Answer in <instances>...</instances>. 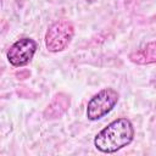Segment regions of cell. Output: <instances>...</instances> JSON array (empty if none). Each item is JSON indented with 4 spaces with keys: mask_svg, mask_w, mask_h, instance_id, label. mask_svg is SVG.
<instances>
[{
    "mask_svg": "<svg viewBox=\"0 0 156 156\" xmlns=\"http://www.w3.org/2000/svg\"><path fill=\"white\" fill-rule=\"evenodd\" d=\"M134 136V128L128 118H118L107 124L94 139L98 150L112 154L130 144Z\"/></svg>",
    "mask_w": 156,
    "mask_h": 156,
    "instance_id": "1",
    "label": "cell"
},
{
    "mask_svg": "<svg viewBox=\"0 0 156 156\" xmlns=\"http://www.w3.org/2000/svg\"><path fill=\"white\" fill-rule=\"evenodd\" d=\"M118 93L112 88H105L95 94L87 106V117L90 121H96L107 115L118 101Z\"/></svg>",
    "mask_w": 156,
    "mask_h": 156,
    "instance_id": "3",
    "label": "cell"
},
{
    "mask_svg": "<svg viewBox=\"0 0 156 156\" xmlns=\"http://www.w3.org/2000/svg\"><path fill=\"white\" fill-rule=\"evenodd\" d=\"M69 96L65 93H58L54 96L52 101L48 105V107L44 111V117L46 119H54L60 116H62L67 108L69 107Z\"/></svg>",
    "mask_w": 156,
    "mask_h": 156,
    "instance_id": "5",
    "label": "cell"
},
{
    "mask_svg": "<svg viewBox=\"0 0 156 156\" xmlns=\"http://www.w3.org/2000/svg\"><path fill=\"white\" fill-rule=\"evenodd\" d=\"M129 60L136 65L156 63V40L147 43L129 55Z\"/></svg>",
    "mask_w": 156,
    "mask_h": 156,
    "instance_id": "6",
    "label": "cell"
},
{
    "mask_svg": "<svg viewBox=\"0 0 156 156\" xmlns=\"http://www.w3.org/2000/svg\"><path fill=\"white\" fill-rule=\"evenodd\" d=\"M73 34V23L68 20H58L48 28L45 34V45L51 52L62 51L71 43Z\"/></svg>",
    "mask_w": 156,
    "mask_h": 156,
    "instance_id": "2",
    "label": "cell"
},
{
    "mask_svg": "<svg viewBox=\"0 0 156 156\" xmlns=\"http://www.w3.org/2000/svg\"><path fill=\"white\" fill-rule=\"evenodd\" d=\"M37 43L30 38H22L13 43L7 51V60L15 67L27 65L34 56Z\"/></svg>",
    "mask_w": 156,
    "mask_h": 156,
    "instance_id": "4",
    "label": "cell"
}]
</instances>
